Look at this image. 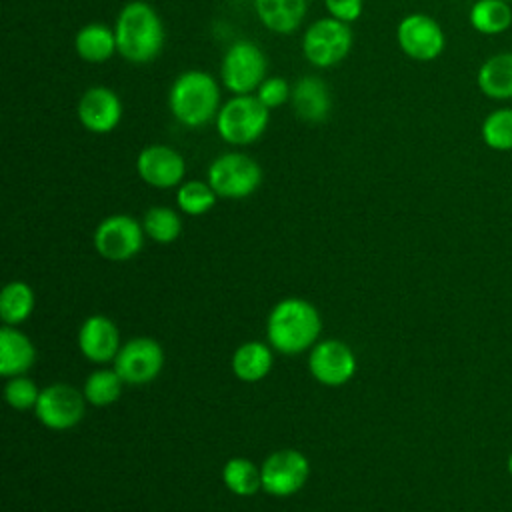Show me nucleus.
<instances>
[{
    "mask_svg": "<svg viewBox=\"0 0 512 512\" xmlns=\"http://www.w3.org/2000/svg\"><path fill=\"white\" fill-rule=\"evenodd\" d=\"M118 54L130 64L152 62L164 46V26L158 12L144 0L122 6L114 24Z\"/></svg>",
    "mask_w": 512,
    "mask_h": 512,
    "instance_id": "obj_1",
    "label": "nucleus"
},
{
    "mask_svg": "<svg viewBox=\"0 0 512 512\" xmlns=\"http://www.w3.org/2000/svg\"><path fill=\"white\" fill-rule=\"evenodd\" d=\"M220 106V86L204 70L182 72L168 90V110L186 128H202L216 120Z\"/></svg>",
    "mask_w": 512,
    "mask_h": 512,
    "instance_id": "obj_2",
    "label": "nucleus"
},
{
    "mask_svg": "<svg viewBox=\"0 0 512 512\" xmlns=\"http://www.w3.org/2000/svg\"><path fill=\"white\" fill-rule=\"evenodd\" d=\"M320 316L316 308L300 298L278 302L266 324L268 342L282 354H300L314 346L320 334Z\"/></svg>",
    "mask_w": 512,
    "mask_h": 512,
    "instance_id": "obj_3",
    "label": "nucleus"
},
{
    "mask_svg": "<svg viewBox=\"0 0 512 512\" xmlns=\"http://www.w3.org/2000/svg\"><path fill=\"white\" fill-rule=\"evenodd\" d=\"M216 132L230 146H250L268 128L270 110L254 94H234L216 114Z\"/></svg>",
    "mask_w": 512,
    "mask_h": 512,
    "instance_id": "obj_4",
    "label": "nucleus"
},
{
    "mask_svg": "<svg viewBox=\"0 0 512 512\" xmlns=\"http://www.w3.org/2000/svg\"><path fill=\"white\" fill-rule=\"evenodd\" d=\"M352 42L350 24L326 16L304 30L302 56L316 68H332L350 54Z\"/></svg>",
    "mask_w": 512,
    "mask_h": 512,
    "instance_id": "obj_5",
    "label": "nucleus"
},
{
    "mask_svg": "<svg viewBox=\"0 0 512 512\" xmlns=\"http://www.w3.org/2000/svg\"><path fill=\"white\" fill-rule=\"evenodd\" d=\"M268 60L250 40L230 44L220 62V82L232 94H254L266 78Z\"/></svg>",
    "mask_w": 512,
    "mask_h": 512,
    "instance_id": "obj_6",
    "label": "nucleus"
},
{
    "mask_svg": "<svg viewBox=\"0 0 512 512\" xmlns=\"http://www.w3.org/2000/svg\"><path fill=\"white\" fill-rule=\"evenodd\" d=\"M206 180L220 198L240 200L256 192L262 182V168L244 152H226L212 160Z\"/></svg>",
    "mask_w": 512,
    "mask_h": 512,
    "instance_id": "obj_7",
    "label": "nucleus"
},
{
    "mask_svg": "<svg viewBox=\"0 0 512 512\" xmlns=\"http://www.w3.org/2000/svg\"><path fill=\"white\" fill-rule=\"evenodd\" d=\"M396 42L400 50L418 62L436 60L446 46L442 26L424 12L406 14L396 26Z\"/></svg>",
    "mask_w": 512,
    "mask_h": 512,
    "instance_id": "obj_8",
    "label": "nucleus"
},
{
    "mask_svg": "<svg viewBox=\"0 0 512 512\" xmlns=\"http://www.w3.org/2000/svg\"><path fill=\"white\" fill-rule=\"evenodd\" d=\"M144 234L146 232L138 220L126 214H114L98 224L94 232V246L106 260L122 262L140 252Z\"/></svg>",
    "mask_w": 512,
    "mask_h": 512,
    "instance_id": "obj_9",
    "label": "nucleus"
},
{
    "mask_svg": "<svg viewBox=\"0 0 512 512\" xmlns=\"http://www.w3.org/2000/svg\"><path fill=\"white\" fill-rule=\"evenodd\" d=\"M84 392L70 384H52L40 390L34 406L38 420L52 430L74 428L84 416Z\"/></svg>",
    "mask_w": 512,
    "mask_h": 512,
    "instance_id": "obj_10",
    "label": "nucleus"
},
{
    "mask_svg": "<svg viewBox=\"0 0 512 512\" xmlns=\"http://www.w3.org/2000/svg\"><path fill=\"white\" fill-rule=\"evenodd\" d=\"M164 364V352L152 338H132L120 346L114 358V370L124 384H146L154 380Z\"/></svg>",
    "mask_w": 512,
    "mask_h": 512,
    "instance_id": "obj_11",
    "label": "nucleus"
},
{
    "mask_svg": "<svg viewBox=\"0 0 512 512\" xmlns=\"http://www.w3.org/2000/svg\"><path fill=\"white\" fill-rule=\"evenodd\" d=\"M260 470H262V488L268 494L290 496L298 492L308 480L310 464L302 452L286 448V450L272 452L264 460Z\"/></svg>",
    "mask_w": 512,
    "mask_h": 512,
    "instance_id": "obj_12",
    "label": "nucleus"
},
{
    "mask_svg": "<svg viewBox=\"0 0 512 512\" xmlns=\"http://www.w3.org/2000/svg\"><path fill=\"white\" fill-rule=\"evenodd\" d=\"M138 176L154 188H174L182 184L186 162L182 154L166 144H150L136 156Z\"/></svg>",
    "mask_w": 512,
    "mask_h": 512,
    "instance_id": "obj_13",
    "label": "nucleus"
},
{
    "mask_svg": "<svg viewBox=\"0 0 512 512\" xmlns=\"http://www.w3.org/2000/svg\"><path fill=\"white\" fill-rule=\"evenodd\" d=\"M80 124L92 134H110L122 120V102L112 88H88L76 106Z\"/></svg>",
    "mask_w": 512,
    "mask_h": 512,
    "instance_id": "obj_14",
    "label": "nucleus"
},
{
    "mask_svg": "<svg viewBox=\"0 0 512 512\" xmlns=\"http://www.w3.org/2000/svg\"><path fill=\"white\" fill-rule=\"evenodd\" d=\"M308 366L312 376L326 386H340L356 372L354 352L340 340H322L312 346Z\"/></svg>",
    "mask_w": 512,
    "mask_h": 512,
    "instance_id": "obj_15",
    "label": "nucleus"
},
{
    "mask_svg": "<svg viewBox=\"0 0 512 512\" xmlns=\"http://www.w3.org/2000/svg\"><path fill=\"white\" fill-rule=\"evenodd\" d=\"M78 346L90 362H112L120 350V334L116 324L106 316H90L80 328Z\"/></svg>",
    "mask_w": 512,
    "mask_h": 512,
    "instance_id": "obj_16",
    "label": "nucleus"
},
{
    "mask_svg": "<svg viewBox=\"0 0 512 512\" xmlns=\"http://www.w3.org/2000/svg\"><path fill=\"white\" fill-rule=\"evenodd\" d=\"M290 104L294 114L304 122H322L330 112V90L316 76H302L292 86Z\"/></svg>",
    "mask_w": 512,
    "mask_h": 512,
    "instance_id": "obj_17",
    "label": "nucleus"
},
{
    "mask_svg": "<svg viewBox=\"0 0 512 512\" xmlns=\"http://www.w3.org/2000/svg\"><path fill=\"white\" fill-rule=\"evenodd\" d=\"M306 8V0H254L258 20L274 34L296 32L304 22Z\"/></svg>",
    "mask_w": 512,
    "mask_h": 512,
    "instance_id": "obj_18",
    "label": "nucleus"
},
{
    "mask_svg": "<svg viewBox=\"0 0 512 512\" xmlns=\"http://www.w3.org/2000/svg\"><path fill=\"white\" fill-rule=\"evenodd\" d=\"M36 358V350L28 336L14 326L0 328V374L6 378L24 374Z\"/></svg>",
    "mask_w": 512,
    "mask_h": 512,
    "instance_id": "obj_19",
    "label": "nucleus"
},
{
    "mask_svg": "<svg viewBox=\"0 0 512 512\" xmlns=\"http://www.w3.org/2000/svg\"><path fill=\"white\" fill-rule=\"evenodd\" d=\"M476 84L490 100H512V52L486 58L478 68Z\"/></svg>",
    "mask_w": 512,
    "mask_h": 512,
    "instance_id": "obj_20",
    "label": "nucleus"
},
{
    "mask_svg": "<svg viewBox=\"0 0 512 512\" xmlns=\"http://www.w3.org/2000/svg\"><path fill=\"white\" fill-rule=\"evenodd\" d=\"M74 50L84 62L90 64H102L110 60L118 52L114 28L102 22H90L82 26L74 36Z\"/></svg>",
    "mask_w": 512,
    "mask_h": 512,
    "instance_id": "obj_21",
    "label": "nucleus"
},
{
    "mask_svg": "<svg viewBox=\"0 0 512 512\" xmlns=\"http://www.w3.org/2000/svg\"><path fill=\"white\" fill-rule=\"evenodd\" d=\"M272 368V352L262 342H246L232 356V370L244 382L262 380Z\"/></svg>",
    "mask_w": 512,
    "mask_h": 512,
    "instance_id": "obj_22",
    "label": "nucleus"
},
{
    "mask_svg": "<svg viewBox=\"0 0 512 512\" xmlns=\"http://www.w3.org/2000/svg\"><path fill=\"white\" fill-rule=\"evenodd\" d=\"M468 18L476 32L496 36L510 28L512 8L506 0H476L470 8Z\"/></svg>",
    "mask_w": 512,
    "mask_h": 512,
    "instance_id": "obj_23",
    "label": "nucleus"
},
{
    "mask_svg": "<svg viewBox=\"0 0 512 512\" xmlns=\"http://www.w3.org/2000/svg\"><path fill=\"white\" fill-rule=\"evenodd\" d=\"M34 308V292L26 282H10L0 294V316L8 326L24 322Z\"/></svg>",
    "mask_w": 512,
    "mask_h": 512,
    "instance_id": "obj_24",
    "label": "nucleus"
},
{
    "mask_svg": "<svg viewBox=\"0 0 512 512\" xmlns=\"http://www.w3.org/2000/svg\"><path fill=\"white\" fill-rule=\"evenodd\" d=\"M222 480L230 492L252 496L262 488V470L246 458H232L224 464Z\"/></svg>",
    "mask_w": 512,
    "mask_h": 512,
    "instance_id": "obj_25",
    "label": "nucleus"
},
{
    "mask_svg": "<svg viewBox=\"0 0 512 512\" xmlns=\"http://www.w3.org/2000/svg\"><path fill=\"white\" fill-rule=\"evenodd\" d=\"M482 142L496 152L512 150V108H496L492 110L480 126Z\"/></svg>",
    "mask_w": 512,
    "mask_h": 512,
    "instance_id": "obj_26",
    "label": "nucleus"
},
{
    "mask_svg": "<svg viewBox=\"0 0 512 512\" xmlns=\"http://www.w3.org/2000/svg\"><path fill=\"white\" fill-rule=\"evenodd\" d=\"M142 228H144L146 236H150L154 242L168 244L180 236L182 220L176 214V210H172L168 206H152L144 214Z\"/></svg>",
    "mask_w": 512,
    "mask_h": 512,
    "instance_id": "obj_27",
    "label": "nucleus"
},
{
    "mask_svg": "<svg viewBox=\"0 0 512 512\" xmlns=\"http://www.w3.org/2000/svg\"><path fill=\"white\" fill-rule=\"evenodd\" d=\"M218 194L208 184V180H188L178 186L176 192V204L178 208L188 216H200L206 214L216 204Z\"/></svg>",
    "mask_w": 512,
    "mask_h": 512,
    "instance_id": "obj_28",
    "label": "nucleus"
},
{
    "mask_svg": "<svg viewBox=\"0 0 512 512\" xmlns=\"http://www.w3.org/2000/svg\"><path fill=\"white\" fill-rule=\"evenodd\" d=\"M122 384L116 370H96L86 378L84 398L94 406H108L120 398Z\"/></svg>",
    "mask_w": 512,
    "mask_h": 512,
    "instance_id": "obj_29",
    "label": "nucleus"
},
{
    "mask_svg": "<svg viewBox=\"0 0 512 512\" xmlns=\"http://www.w3.org/2000/svg\"><path fill=\"white\" fill-rule=\"evenodd\" d=\"M4 396H6V402L12 408L28 410V408L36 406L40 390H38V386L30 378L20 374V376H12L10 378V382L4 388Z\"/></svg>",
    "mask_w": 512,
    "mask_h": 512,
    "instance_id": "obj_30",
    "label": "nucleus"
},
{
    "mask_svg": "<svg viewBox=\"0 0 512 512\" xmlns=\"http://www.w3.org/2000/svg\"><path fill=\"white\" fill-rule=\"evenodd\" d=\"M290 94H292V86L282 76H266L254 92V96L268 110H274V108H280L282 104H286L290 100Z\"/></svg>",
    "mask_w": 512,
    "mask_h": 512,
    "instance_id": "obj_31",
    "label": "nucleus"
},
{
    "mask_svg": "<svg viewBox=\"0 0 512 512\" xmlns=\"http://www.w3.org/2000/svg\"><path fill=\"white\" fill-rule=\"evenodd\" d=\"M324 6L332 18L352 24L362 16L364 0H324Z\"/></svg>",
    "mask_w": 512,
    "mask_h": 512,
    "instance_id": "obj_32",
    "label": "nucleus"
},
{
    "mask_svg": "<svg viewBox=\"0 0 512 512\" xmlns=\"http://www.w3.org/2000/svg\"><path fill=\"white\" fill-rule=\"evenodd\" d=\"M508 468H510V474H512V454H510V460H508Z\"/></svg>",
    "mask_w": 512,
    "mask_h": 512,
    "instance_id": "obj_33",
    "label": "nucleus"
},
{
    "mask_svg": "<svg viewBox=\"0 0 512 512\" xmlns=\"http://www.w3.org/2000/svg\"><path fill=\"white\" fill-rule=\"evenodd\" d=\"M506 2H510V0H506Z\"/></svg>",
    "mask_w": 512,
    "mask_h": 512,
    "instance_id": "obj_34",
    "label": "nucleus"
}]
</instances>
